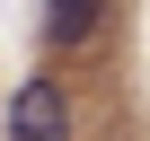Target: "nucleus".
Wrapping results in <instances>:
<instances>
[{"mask_svg":"<svg viewBox=\"0 0 150 141\" xmlns=\"http://www.w3.org/2000/svg\"><path fill=\"white\" fill-rule=\"evenodd\" d=\"M9 141H71V88L53 70H35V80L9 97Z\"/></svg>","mask_w":150,"mask_h":141,"instance_id":"obj_1","label":"nucleus"},{"mask_svg":"<svg viewBox=\"0 0 150 141\" xmlns=\"http://www.w3.org/2000/svg\"><path fill=\"white\" fill-rule=\"evenodd\" d=\"M44 53H88L106 35V0H44Z\"/></svg>","mask_w":150,"mask_h":141,"instance_id":"obj_2","label":"nucleus"}]
</instances>
